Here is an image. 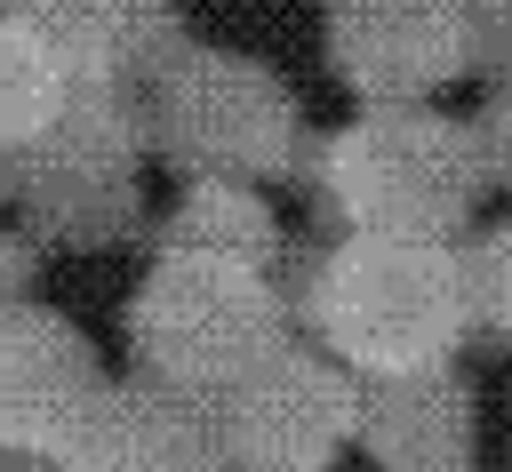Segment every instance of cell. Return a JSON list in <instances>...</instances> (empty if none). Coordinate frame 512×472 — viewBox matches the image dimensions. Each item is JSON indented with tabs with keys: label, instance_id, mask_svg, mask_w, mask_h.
Segmentation results:
<instances>
[{
	"label": "cell",
	"instance_id": "obj_1",
	"mask_svg": "<svg viewBox=\"0 0 512 472\" xmlns=\"http://www.w3.org/2000/svg\"><path fill=\"white\" fill-rule=\"evenodd\" d=\"M296 312L312 320L320 352H336L344 368H360L376 384L440 376L472 320V272L448 240L336 232L312 256Z\"/></svg>",
	"mask_w": 512,
	"mask_h": 472
},
{
	"label": "cell",
	"instance_id": "obj_2",
	"mask_svg": "<svg viewBox=\"0 0 512 472\" xmlns=\"http://www.w3.org/2000/svg\"><path fill=\"white\" fill-rule=\"evenodd\" d=\"M312 192L336 216V232H400V240H448L480 200V136L424 112V104H368L312 152Z\"/></svg>",
	"mask_w": 512,
	"mask_h": 472
},
{
	"label": "cell",
	"instance_id": "obj_3",
	"mask_svg": "<svg viewBox=\"0 0 512 472\" xmlns=\"http://www.w3.org/2000/svg\"><path fill=\"white\" fill-rule=\"evenodd\" d=\"M120 328H128V352L144 376L224 400L240 376H256L288 344V296L272 288L264 264L160 248L152 272L136 280Z\"/></svg>",
	"mask_w": 512,
	"mask_h": 472
},
{
	"label": "cell",
	"instance_id": "obj_4",
	"mask_svg": "<svg viewBox=\"0 0 512 472\" xmlns=\"http://www.w3.org/2000/svg\"><path fill=\"white\" fill-rule=\"evenodd\" d=\"M144 128L184 184H256L304 168V112L288 80L232 48H184L144 96Z\"/></svg>",
	"mask_w": 512,
	"mask_h": 472
},
{
	"label": "cell",
	"instance_id": "obj_5",
	"mask_svg": "<svg viewBox=\"0 0 512 472\" xmlns=\"http://www.w3.org/2000/svg\"><path fill=\"white\" fill-rule=\"evenodd\" d=\"M152 152L144 96L120 88H72L56 128L16 160V208L40 240L104 248L136 224V160Z\"/></svg>",
	"mask_w": 512,
	"mask_h": 472
},
{
	"label": "cell",
	"instance_id": "obj_6",
	"mask_svg": "<svg viewBox=\"0 0 512 472\" xmlns=\"http://www.w3.org/2000/svg\"><path fill=\"white\" fill-rule=\"evenodd\" d=\"M216 416H224V464H240V472H320L344 448V432L360 424V392L344 384L336 360L280 344L256 376H240L216 400Z\"/></svg>",
	"mask_w": 512,
	"mask_h": 472
},
{
	"label": "cell",
	"instance_id": "obj_7",
	"mask_svg": "<svg viewBox=\"0 0 512 472\" xmlns=\"http://www.w3.org/2000/svg\"><path fill=\"white\" fill-rule=\"evenodd\" d=\"M0 16L56 64L64 88L152 96L160 72L192 48L168 0H0Z\"/></svg>",
	"mask_w": 512,
	"mask_h": 472
},
{
	"label": "cell",
	"instance_id": "obj_8",
	"mask_svg": "<svg viewBox=\"0 0 512 472\" xmlns=\"http://www.w3.org/2000/svg\"><path fill=\"white\" fill-rule=\"evenodd\" d=\"M48 472H224V416L216 400L136 368L80 408Z\"/></svg>",
	"mask_w": 512,
	"mask_h": 472
},
{
	"label": "cell",
	"instance_id": "obj_9",
	"mask_svg": "<svg viewBox=\"0 0 512 472\" xmlns=\"http://www.w3.org/2000/svg\"><path fill=\"white\" fill-rule=\"evenodd\" d=\"M328 64L368 104H424L480 56L464 0H336Z\"/></svg>",
	"mask_w": 512,
	"mask_h": 472
},
{
	"label": "cell",
	"instance_id": "obj_10",
	"mask_svg": "<svg viewBox=\"0 0 512 472\" xmlns=\"http://www.w3.org/2000/svg\"><path fill=\"white\" fill-rule=\"evenodd\" d=\"M96 392H104L96 352L64 312L48 304L0 312V464H56L64 432Z\"/></svg>",
	"mask_w": 512,
	"mask_h": 472
},
{
	"label": "cell",
	"instance_id": "obj_11",
	"mask_svg": "<svg viewBox=\"0 0 512 472\" xmlns=\"http://www.w3.org/2000/svg\"><path fill=\"white\" fill-rule=\"evenodd\" d=\"M160 248H192V256H232V264H264L280 256V216L256 200V184H184V200L160 224Z\"/></svg>",
	"mask_w": 512,
	"mask_h": 472
},
{
	"label": "cell",
	"instance_id": "obj_12",
	"mask_svg": "<svg viewBox=\"0 0 512 472\" xmlns=\"http://www.w3.org/2000/svg\"><path fill=\"white\" fill-rule=\"evenodd\" d=\"M64 80H56V64L0 16V176H16V160L56 128V112H64Z\"/></svg>",
	"mask_w": 512,
	"mask_h": 472
},
{
	"label": "cell",
	"instance_id": "obj_13",
	"mask_svg": "<svg viewBox=\"0 0 512 472\" xmlns=\"http://www.w3.org/2000/svg\"><path fill=\"white\" fill-rule=\"evenodd\" d=\"M464 272H472V312L512 336V216L480 232V248L464 256Z\"/></svg>",
	"mask_w": 512,
	"mask_h": 472
},
{
	"label": "cell",
	"instance_id": "obj_14",
	"mask_svg": "<svg viewBox=\"0 0 512 472\" xmlns=\"http://www.w3.org/2000/svg\"><path fill=\"white\" fill-rule=\"evenodd\" d=\"M464 16H472V56L512 64V0H464Z\"/></svg>",
	"mask_w": 512,
	"mask_h": 472
},
{
	"label": "cell",
	"instance_id": "obj_15",
	"mask_svg": "<svg viewBox=\"0 0 512 472\" xmlns=\"http://www.w3.org/2000/svg\"><path fill=\"white\" fill-rule=\"evenodd\" d=\"M472 136H480V160H488L496 176H512V80L488 96V112L472 120Z\"/></svg>",
	"mask_w": 512,
	"mask_h": 472
},
{
	"label": "cell",
	"instance_id": "obj_16",
	"mask_svg": "<svg viewBox=\"0 0 512 472\" xmlns=\"http://www.w3.org/2000/svg\"><path fill=\"white\" fill-rule=\"evenodd\" d=\"M24 288H32V240H16V232H0V312H16V304H32Z\"/></svg>",
	"mask_w": 512,
	"mask_h": 472
},
{
	"label": "cell",
	"instance_id": "obj_17",
	"mask_svg": "<svg viewBox=\"0 0 512 472\" xmlns=\"http://www.w3.org/2000/svg\"><path fill=\"white\" fill-rule=\"evenodd\" d=\"M8 472H48V464H8Z\"/></svg>",
	"mask_w": 512,
	"mask_h": 472
},
{
	"label": "cell",
	"instance_id": "obj_18",
	"mask_svg": "<svg viewBox=\"0 0 512 472\" xmlns=\"http://www.w3.org/2000/svg\"><path fill=\"white\" fill-rule=\"evenodd\" d=\"M328 8H336V0H328Z\"/></svg>",
	"mask_w": 512,
	"mask_h": 472
}]
</instances>
